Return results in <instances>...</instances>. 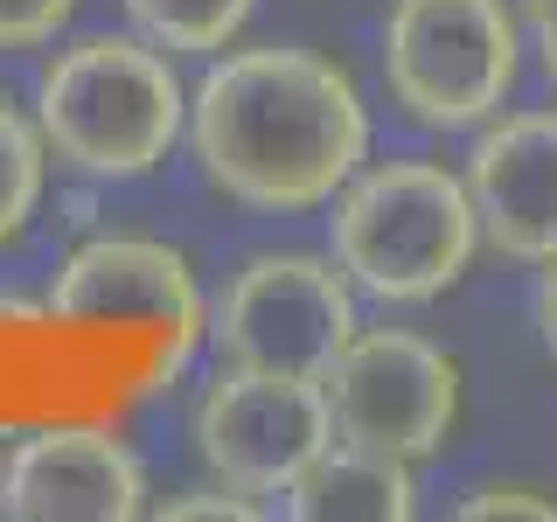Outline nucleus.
<instances>
[{
    "label": "nucleus",
    "instance_id": "obj_14",
    "mask_svg": "<svg viewBox=\"0 0 557 522\" xmlns=\"http://www.w3.org/2000/svg\"><path fill=\"white\" fill-rule=\"evenodd\" d=\"M77 14V0H0V49H42Z\"/></svg>",
    "mask_w": 557,
    "mask_h": 522
},
{
    "label": "nucleus",
    "instance_id": "obj_13",
    "mask_svg": "<svg viewBox=\"0 0 557 522\" xmlns=\"http://www.w3.org/2000/svg\"><path fill=\"white\" fill-rule=\"evenodd\" d=\"M42 167H49L42 126L22 119L8 98H0V244L28 231L35 202H42Z\"/></svg>",
    "mask_w": 557,
    "mask_h": 522
},
{
    "label": "nucleus",
    "instance_id": "obj_9",
    "mask_svg": "<svg viewBox=\"0 0 557 522\" xmlns=\"http://www.w3.org/2000/svg\"><path fill=\"white\" fill-rule=\"evenodd\" d=\"M49 313L70 327L139 321L168 341H188L202 327V293H196V272H188V258L174 244L91 237L63 258L57 286H49Z\"/></svg>",
    "mask_w": 557,
    "mask_h": 522
},
{
    "label": "nucleus",
    "instance_id": "obj_4",
    "mask_svg": "<svg viewBox=\"0 0 557 522\" xmlns=\"http://www.w3.org/2000/svg\"><path fill=\"white\" fill-rule=\"evenodd\" d=\"M522 77V22L509 0H391L383 84L418 126L467 133L509 104Z\"/></svg>",
    "mask_w": 557,
    "mask_h": 522
},
{
    "label": "nucleus",
    "instance_id": "obj_15",
    "mask_svg": "<svg viewBox=\"0 0 557 522\" xmlns=\"http://www.w3.org/2000/svg\"><path fill=\"white\" fill-rule=\"evenodd\" d=\"M467 522H502V515H536V522H557V495L550 487H530V481H509V487H474V495L460 501Z\"/></svg>",
    "mask_w": 557,
    "mask_h": 522
},
{
    "label": "nucleus",
    "instance_id": "obj_7",
    "mask_svg": "<svg viewBox=\"0 0 557 522\" xmlns=\"http://www.w3.org/2000/svg\"><path fill=\"white\" fill-rule=\"evenodd\" d=\"M335 439L321 376L278 370H223L196 405V452L237 495H286Z\"/></svg>",
    "mask_w": 557,
    "mask_h": 522
},
{
    "label": "nucleus",
    "instance_id": "obj_11",
    "mask_svg": "<svg viewBox=\"0 0 557 522\" xmlns=\"http://www.w3.org/2000/svg\"><path fill=\"white\" fill-rule=\"evenodd\" d=\"M411 509H418L411 460H391V452L348 439H327L307 474L286 487V515L300 522H405Z\"/></svg>",
    "mask_w": 557,
    "mask_h": 522
},
{
    "label": "nucleus",
    "instance_id": "obj_2",
    "mask_svg": "<svg viewBox=\"0 0 557 522\" xmlns=\"http://www.w3.org/2000/svg\"><path fill=\"white\" fill-rule=\"evenodd\" d=\"M42 147L91 182H139L188 126V91L147 35H84L49 57L35 91Z\"/></svg>",
    "mask_w": 557,
    "mask_h": 522
},
{
    "label": "nucleus",
    "instance_id": "obj_8",
    "mask_svg": "<svg viewBox=\"0 0 557 522\" xmlns=\"http://www.w3.org/2000/svg\"><path fill=\"white\" fill-rule=\"evenodd\" d=\"M0 515L133 522V515H147V467L104 425H42L0 460Z\"/></svg>",
    "mask_w": 557,
    "mask_h": 522
},
{
    "label": "nucleus",
    "instance_id": "obj_10",
    "mask_svg": "<svg viewBox=\"0 0 557 522\" xmlns=\"http://www.w3.org/2000/svg\"><path fill=\"white\" fill-rule=\"evenodd\" d=\"M467 196L481 216V244L516 265L557 258V104L487 119L467 153Z\"/></svg>",
    "mask_w": 557,
    "mask_h": 522
},
{
    "label": "nucleus",
    "instance_id": "obj_1",
    "mask_svg": "<svg viewBox=\"0 0 557 522\" xmlns=\"http://www.w3.org/2000/svg\"><path fill=\"white\" fill-rule=\"evenodd\" d=\"M188 139L209 174L244 209H321L348 188L370 153V112L342 63L313 49H237L188 98Z\"/></svg>",
    "mask_w": 557,
    "mask_h": 522
},
{
    "label": "nucleus",
    "instance_id": "obj_3",
    "mask_svg": "<svg viewBox=\"0 0 557 522\" xmlns=\"http://www.w3.org/2000/svg\"><path fill=\"white\" fill-rule=\"evenodd\" d=\"M327 223H335V265L348 272V286L383 307L440 300L481 251L467 174H446L432 161L356 167Z\"/></svg>",
    "mask_w": 557,
    "mask_h": 522
},
{
    "label": "nucleus",
    "instance_id": "obj_17",
    "mask_svg": "<svg viewBox=\"0 0 557 522\" xmlns=\"http://www.w3.org/2000/svg\"><path fill=\"white\" fill-rule=\"evenodd\" d=\"M522 35H530L544 77L557 84V0H522Z\"/></svg>",
    "mask_w": 557,
    "mask_h": 522
},
{
    "label": "nucleus",
    "instance_id": "obj_18",
    "mask_svg": "<svg viewBox=\"0 0 557 522\" xmlns=\"http://www.w3.org/2000/svg\"><path fill=\"white\" fill-rule=\"evenodd\" d=\"M536 335H544V356L557 362V258L536 278Z\"/></svg>",
    "mask_w": 557,
    "mask_h": 522
},
{
    "label": "nucleus",
    "instance_id": "obj_16",
    "mask_svg": "<svg viewBox=\"0 0 557 522\" xmlns=\"http://www.w3.org/2000/svg\"><path fill=\"white\" fill-rule=\"evenodd\" d=\"M161 515H168V522H251L258 501L237 495V487H216V495H182V501H168Z\"/></svg>",
    "mask_w": 557,
    "mask_h": 522
},
{
    "label": "nucleus",
    "instance_id": "obj_6",
    "mask_svg": "<svg viewBox=\"0 0 557 522\" xmlns=\"http://www.w3.org/2000/svg\"><path fill=\"white\" fill-rule=\"evenodd\" d=\"M356 335V286L342 265L307 251H258L209 313V348L223 370L321 376Z\"/></svg>",
    "mask_w": 557,
    "mask_h": 522
},
{
    "label": "nucleus",
    "instance_id": "obj_12",
    "mask_svg": "<svg viewBox=\"0 0 557 522\" xmlns=\"http://www.w3.org/2000/svg\"><path fill=\"white\" fill-rule=\"evenodd\" d=\"M258 0H126L133 28L168 57H209V49L237 42Z\"/></svg>",
    "mask_w": 557,
    "mask_h": 522
},
{
    "label": "nucleus",
    "instance_id": "obj_5",
    "mask_svg": "<svg viewBox=\"0 0 557 522\" xmlns=\"http://www.w3.org/2000/svg\"><path fill=\"white\" fill-rule=\"evenodd\" d=\"M321 397L335 439L418 467L453 439L460 362L411 327H356L342 341V356L321 370Z\"/></svg>",
    "mask_w": 557,
    "mask_h": 522
}]
</instances>
